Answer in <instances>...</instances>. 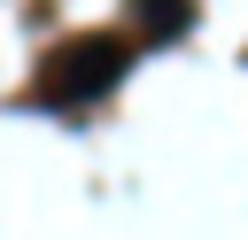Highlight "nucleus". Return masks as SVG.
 I'll list each match as a JSON object with an SVG mask.
<instances>
[{
  "mask_svg": "<svg viewBox=\"0 0 248 240\" xmlns=\"http://www.w3.org/2000/svg\"><path fill=\"white\" fill-rule=\"evenodd\" d=\"M124 77V39H101V31H85V39H62L54 54H46V70H39V101H101L108 85Z\"/></svg>",
  "mask_w": 248,
  "mask_h": 240,
  "instance_id": "1",
  "label": "nucleus"
},
{
  "mask_svg": "<svg viewBox=\"0 0 248 240\" xmlns=\"http://www.w3.org/2000/svg\"><path fill=\"white\" fill-rule=\"evenodd\" d=\"M132 23H140V39H186L194 0H132Z\"/></svg>",
  "mask_w": 248,
  "mask_h": 240,
  "instance_id": "2",
  "label": "nucleus"
}]
</instances>
